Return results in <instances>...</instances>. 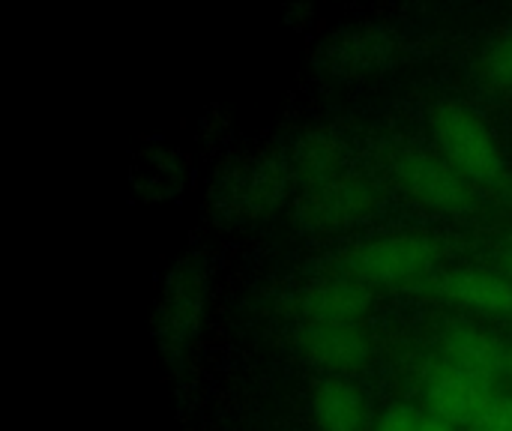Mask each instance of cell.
Segmentation results:
<instances>
[{
    "mask_svg": "<svg viewBox=\"0 0 512 431\" xmlns=\"http://www.w3.org/2000/svg\"><path fill=\"white\" fill-rule=\"evenodd\" d=\"M438 261V249L420 234H387L357 246L348 255L351 279L381 288H408L420 282Z\"/></svg>",
    "mask_w": 512,
    "mask_h": 431,
    "instance_id": "cell-1",
    "label": "cell"
},
{
    "mask_svg": "<svg viewBox=\"0 0 512 431\" xmlns=\"http://www.w3.org/2000/svg\"><path fill=\"white\" fill-rule=\"evenodd\" d=\"M507 375H510V381H512V351L507 354Z\"/></svg>",
    "mask_w": 512,
    "mask_h": 431,
    "instance_id": "cell-19",
    "label": "cell"
},
{
    "mask_svg": "<svg viewBox=\"0 0 512 431\" xmlns=\"http://www.w3.org/2000/svg\"><path fill=\"white\" fill-rule=\"evenodd\" d=\"M369 288L357 279H324L303 291L300 315L306 324H357L369 312Z\"/></svg>",
    "mask_w": 512,
    "mask_h": 431,
    "instance_id": "cell-9",
    "label": "cell"
},
{
    "mask_svg": "<svg viewBox=\"0 0 512 431\" xmlns=\"http://www.w3.org/2000/svg\"><path fill=\"white\" fill-rule=\"evenodd\" d=\"M204 315V279L195 264H180L162 291L159 312H156V339L165 354L183 351L201 324Z\"/></svg>",
    "mask_w": 512,
    "mask_h": 431,
    "instance_id": "cell-3",
    "label": "cell"
},
{
    "mask_svg": "<svg viewBox=\"0 0 512 431\" xmlns=\"http://www.w3.org/2000/svg\"><path fill=\"white\" fill-rule=\"evenodd\" d=\"M312 414L321 431H366L369 405L366 396L348 381H327L315 390Z\"/></svg>",
    "mask_w": 512,
    "mask_h": 431,
    "instance_id": "cell-11",
    "label": "cell"
},
{
    "mask_svg": "<svg viewBox=\"0 0 512 431\" xmlns=\"http://www.w3.org/2000/svg\"><path fill=\"white\" fill-rule=\"evenodd\" d=\"M420 431H456V426H450V423L432 417V420H423V423H420Z\"/></svg>",
    "mask_w": 512,
    "mask_h": 431,
    "instance_id": "cell-18",
    "label": "cell"
},
{
    "mask_svg": "<svg viewBox=\"0 0 512 431\" xmlns=\"http://www.w3.org/2000/svg\"><path fill=\"white\" fill-rule=\"evenodd\" d=\"M471 431H512V399H498Z\"/></svg>",
    "mask_w": 512,
    "mask_h": 431,
    "instance_id": "cell-15",
    "label": "cell"
},
{
    "mask_svg": "<svg viewBox=\"0 0 512 431\" xmlns=\"http://www.w3.org/2000/svg\"><path fill=\"white\" fill-rule=\"evenodd\" d=\"M432 126L447 162L456 165L465 177L486 183L501 174L495 138L474 111L462 105H441L432 117Z\"/></svg>",
    "mask_w": 512,
    "mask_h": 431,
    "instance_id": "cell-2",
    "label": "cell"
},
{
    "mask_svg": "<svg viewBox=\"0 0 512 431\" xmlns=\"http://www.w3.org/2000/svg\"><path fill=\"white\" fill-rule=\"evenodd\" d=\"M288 180H291V174L273 159L240 165L219 186V210L228 219L267 216L270 210H276L285 201Z\"/></svg>",
    "mask_w": 512,
    "mask_h": 431,
    "instance_id": "cell-4",
    "label": "cell"
},
{
    "mask_svg": "<svg viewBox=\"0 0 512 431\" xmlns=\"http://www.w3.org/2000/svg\"><path fill=\"white\" fill-rule=\"evenodd\" d=\"M300 354L324 369L345 372L369 360V336L357 324H306L297 336Z\"/></svg>",
    "mask_w": 512,
    "mask_h": 431,
    "instance_id": "cell-7",
    "label": "cell"
},
{
    "mask_svg": "<svg viewBox=\"0 0 512 431\" xmlns=\"http://www.w3.org/2000/svg\"><path fill=\"white\" fill-rule=\"evenodd\" d=\"M426 399L438 420L450 426H468V429L498 402L492 384L459 375V372H447V369L429 384Z\"/></svg>",
    "mask_w": 512,
    "mask_h": 431,
    "instance_id": "cell-8",
    "label": "cell"
},
{
    "mask_svg": "<svg viewBox=\"0 0 512 431\" xmlns=\"http://www.w3.org/2000/svg\"><path fill=\"white\" fill-rule=\"evenodd\" d=\"M381 204L378 189L366 177H336L324 186L309 189L300 204V219L309 228H348L369 219Z\"/></svg>",
    "mask_w": 512,
    "mask_h": 431,
    "instance_id": "cell-5",
    "label": "cell"
},
{
    "mask_svg": "<svg viewBox=\"0 0 512 431\" xmlns=\"http://www.w3.org/2000/svg\"><path fill=\"white\" fill-rule=\"evenodd\" d=\"M420 417L408 408H393L390 414H384V420L378 423L375 431H420Z\"/></svg>",
    "mask_w": 512,
    "mask_h": 431,
    "instance_id": "cell-17",
    "label": "cell"
},
{
    "mask_svg": "<svg viewBox=\"0 0 512 431\" xmlns=\"http://www.w3.org/2000/svg\"><path fill=\"white\" fill-rule=\"evenodd\" d=\"M483 75L498 87H512V33L489 48L483 57Z\"/></svg>",
    "mask_w": 512,
    "mask_h": 431,
    "instance_id": "cell-14",
    "label": "cell"
},
{
    "mask_svg": "<svg viewBox=\"0 0 512 431\" xmlns=\"http://www.w3.org/2000/svg\"><path fill=\"white\" fill-rule=\"evenodd\" d=\"M396 180L408 195H414L417 201L435 210H459L471 201L468 177L456 165L444 159H432L426 153L402 156L396 162Z\"/></svg>",
    "mask_w": 512,
    "mask_h": 431,
    "instance_id": "cell-6",
    "label": "cell"
},
{
    "mask_svg": "<svg viewBox=\"0 0 512 431\" xmlns=\"http://www.w3.org/2000/svg\"><path fill=\"white\" fill-rule=\"evenodd\" d=\"M354 45H357V48H363V51H360V57H372L375 63H378V60L384 57V51H387V48H384V42L369 45L366 39H354ZM339 57L345 60V66H348L351 72H363V69H369V66H372L369 60H360V63H357V60H354V57H357V51H351V48H339Z\"/></svg>",
    "mask_w": 512,
    "mask_h": 431,
    "instance_id": "cell-16",
    "label": "cell"
},
{
    "mask_svg": "<svg viewBox=\"0 0 512 431\" xmlns=\"http://www.w3.org/2000/svg\"><path fill=\"white\" fill-rule=\"evenodd\" d=\"M444 369L459 372L486 384H495L501 372H507V354L480 330H453L441 345Z\"/></svg>",
    "mask_w": 512,
    "mask_h": 431,
    "instance_id": "cell-10",
    "label": "cell"
},
{
    "mask_svg": "<svg viewBox=\"0 0 512 431\" xmlns=\"http://www.w3.org/2000/svg\"><path fill=\"white\" fill-rule=\"evenodd\" d=\"M444 297H450L459 306L480 309L489 315H512V282L492 276V273H453L441 282Z\"/></svg>",
    "mask_w": 512,
    "mask_h": 431,
    "instance_id": "cell-12",
    "label": "cell"
},
{
    "mask_svg": "<svg viewBox=\"0 0 512 431\" xmlns=\"http://www.w3.org/2000/svg\"><path fill=\"white\" fill-rule=\"evenodd\" d=\"M510 264H512V252H510Z\"/></svg>",
    "mask_w": 512,
    "mask_h": 431,
    "instance_id": "cell-20",
    "label": "cell"
},
{
    "mask_svg": "<svg viewBox=\"0 0 512 431\" xmlns=\"http://www.w3.org/2000/svg\"><path fill=\"white\" fill-rule=\"evenodd\" d=\"M339 141L327 138V135H306L303 141H297L294 153H291V171L315 186H324L330 180L339 177Z\"/></svg>",
    "mask_w": 512,
    "mask_h": 431,
    "instance_id": "cell-13",
    "label": "cell"
}]
</instances>
